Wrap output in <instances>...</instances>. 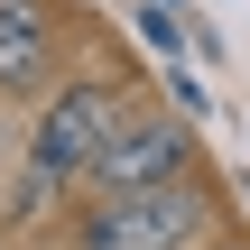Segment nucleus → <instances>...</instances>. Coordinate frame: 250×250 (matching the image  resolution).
I'll use <instances>...</instances> for the list:
<instances>
[{"mask_svg": "<svg viewBox=\"0 0 250 250\" xmlns=\"http://www.w3.org/2000/svg\"><path fill=\"white\" fill-rule=\"evenodd\" d=\"M213 232V195L195 176L139 186V195H93V213L74 223V250H195Z\"/></svg>", "mask_w": 250, "mask_h": 250, "instance_id": "nucleus-1", "label": "nucleus"}, {"mask_svg": "<svg viewBox=\"0 0 250 250\" xmlns=\"http://www.w3.org/2000/svg\"><path fill=\"white\" fill-rule=\"evenodd\" d=\"M130 111H139V102H130L121 83H65V93L37 111V130H28V176H46V186H83L93 158L121 139Z\"/></svg>", "mask_w": 250, "mask_h": 250, "instance_id": "nucleus-2", "label": "nucleus"}, {"mask_svg": "<svg viewBox=\"0 0 250 250\" xmlns=\"http://www.w3.org/2000/svg\"><path fill=\"white\" fill-rule=\"evenodd\" d=\"M167 176H195V139H186V121H167V111H130L121 121V139L93 158V195H139V186H167Z\"/></svg>", "mask_w": 250, "mask_h": 250, "instance_id": "nucleus-3", "label": "nucleus"}, {"mask_svg": "<svg viewBox=\"0 0 250 250\" xmlns=\"http://www.w3.org/2000/svg\"><path fill=\"white\" fill-rule=\"evenodd\" d=\"M46 46H56L46 0H0V93H28L46 74Z\"/></svg>", "mask_w": 250, "mask_h": 250, "instance_id": "nucleus-4", "label": "nucleus"}, {"mask_svg": "<svg viewBox=\"0 0 250 250\" xmlns=\"http://www.w3.org/2000/svg\"><path fill=\"white\" fill-rule=\"evenodd\" d=\"M139 28H148V46H167V56H186V28H176V9L158 0V9H139Z\"/></svg>", "mask_w": 250, "mask_h": 250, "instance_id": "nucleus-5", "label": "nucleus"}, {"mask_svg": "<svg viewBox=\"0 0 250 250\" xmlns=\"http://www.w3.org/2000/svg\"><path fill=\"white\" fill-rule=\"evenodd\" d=\"M223 250H250V241H223Z\"/></svg>", "mask_w": 250, "mask_h": 250, "instance_id": "nucleus-6", "label": "nucleus"}]
</instances>
